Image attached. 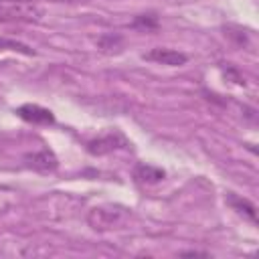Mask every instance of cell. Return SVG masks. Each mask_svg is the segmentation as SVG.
Here are the masks:
<instances>
[{"label": "cell", "instance_id": "6da1fadb", "mask_svg": "<svg viewBox=\"0 0 259 259\" xmlns=\"http://www.w3.org/2000/svg\"><path fill=\"white\" fill-rule=\"evenodd\" d=\"M45 10L34 0H0L2 22H38Z\"/></svg>", "mask_w": 259, "mask_h": 259}, {"label": "cell", "instance_id": "7c38bea8", "mask_svg": "<svg viewBox=\"0 0 259 259\" xmlns=\"http://www.w3.org/2000/svg\"><path fill=\"white\" fill-rule=\"evenodd\" d=\"M49 2H57V4H83L87 0H49Z\"/></svg>", "mask_w": 259, "mask_h": 259}, {"label": "cell", "instance_id": "52a82bcc", "mask_svg": "<svg viewBox=\"0 0 259 259\" xmlns=\"http://www.w3.org/2000/svg\"><path fill=\"white\" fill-rule=\"evenodd\" d=\"M164 176H166V172L152 164H138L134 170V178L142 184H156V182L164 180Z\"/></svg>", "mask_w": 259, "mask_h": 259}, {"label": "cell", "instance_id": "4fadbf2b", "mask_svg": "<svg viewBox=\"0 0 259 259\" xmlns=\"http://www.w3.org/2000/svg\"><path fill=\"white\" fill-rule=\"evenodd\" d=\"M180 255H186V257H188V255H190V257H198V255H200V257H208L206 253H200V251H184V253H180Z\"/></svg>", "mask_w": 259, "mask_h": 259}, {"label": "cell", "instance_id": "3957f363", "mask_svg": "<svg viewBox=\"0 0 259 259\" xmlns=\"http://www.w3.org/2000/svg\"><path fill=\"white\" fill-rule=\"evenodd\" d=\"M127 146H130L127 140H125L121 134L113 132V134H105V136H101V138H97V140H91V142L87 144V152L93 154V156H103V154H109V152H113V150L127 148Z\"/></svg>", "mask_w": 259, "mask_h": 259}, {"label": "cell", "instance_id": "8992f818", "mask_svg": "<svg viewBox=\"0 0 259 259\" xmlns=\"http://www.w3.org/2000/svg\"><path fill=\"white\" fill-rule=\"evenodd\" d=\"M24 162H26V166H30L32 170H38V172H53L59 166V160L51 150H40V152L28 154V156H24Z\"/></svg>", "mask_w": 259, "mask_h": 259}, {"label": "cell", "instance_id": "9c48e42d", "mask_svg": "<svg viewBox=\"0 0 259 259\" xmlns=\"http://www.w3.org/2000/svg\"><path fill=\"white\" fill-rule=\"evenodd\" d=\"M0 51H16L20 55H26V57H34L36 51L30 49L28 45L20 42V40H14V38H6V36H0Z\"/></svg>", "mask_w": 259, "mask_h": 259}, {"label": "cell", "instance_id": "7a4b0ae2", "mask_svg": "<svg viewBox=\"0 0 259 259\" xmlns=\"http://www.w3.org/2000/svg\"><path fill=\"white\" fill-rule=\"evenodd\" d=\"M121 217H123V210L117 206H95L89 210L87 221L93 229L101 231V229H109V227L117 225Z\"/></svg>", "mask_w": 259, "mask_h": 259}, {"label": "cell", "instance_id": "30bf717a", "mask_svg": "<svg viewBox=\"0 0 259 259\" xmlns=\"http://www.w3.org/2000/svg\"><path fill=\"white\" fill-rule=\"evenodd\" d=\"M132 26H134V28H146V30L156 28V26H158V16H156V14H140V16L134 18Z\"/></svg>", "mask_w": 259, "mask_h": 259}, {"label": "cell", "instance_id": "8fae6325", "mask_svg": "<svg viewBox=\"0 0 259 259\" xmlns=\"http://www.w3.org/2000/svg\"><path fill=\"white\" fill-rule=\"evenodd\" d=\"M121 42H123V38H121L119 34H103V36L97 38V47H99L101 51H111V49L119 47Z\"/></svg>", "mask_w": 259, "mask_h": 259}, {"label": "cell", "instance_id": "ba28073f", "mask_svg": "<svg viewBox=\"0 0 259 259\" xmlns=\"http://www.w3.org/2000/svg\"><path fill=\"white\" fill-rule=\"evenodd\" d=\"M227 202L235 208V210H239L241 214H245L251 223H255L257 221V212H255V204H251L247 198H241V196H237L235 192H229L227 194Z\"/></svg>", "mask_w": 259, "mask_h": 259}, {"label": "cell", "instance_id": "277c9868", "mask_svg": "<svg viewBox=\"0 0 259 259\" xmlns=\"http://www.w3.org/2000/svg\"><path fill=\"white\" fill-rule=\"evenodd\" d=\"M16 113H18V117H22L24 121H30V123H38V125L55 123L53 111L42 105H36V103H24L16 109Z\"/></svg>", "mask_w": 259, "mask_h": 259}, {"label": "cell", "instance_id": "5b68a950", "mask_svg": "<svg viewBox=\"0 0 259 259\" xmlns=\"http://www.w3.org/2000/svg\"><path fill=\"white\" fill-rule=\"evenodd\" d=\"M144 59L148 61H154L158 65H168V67H180L188 61V57L176 49H164V47H158V49H152L150 53L144 55Z\"/></svg>", "mask_w": 259, "mask_h": 259}]
</instances>
